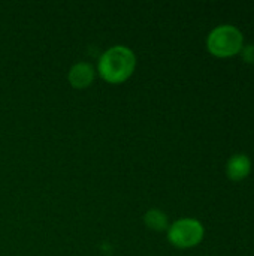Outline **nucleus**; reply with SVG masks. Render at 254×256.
Masks as SVG:
<instances>
[{
  "label": "nucleus",
  "mask_w": 254,
  "mask_h": 256,
  "mask_svg": "<svg viewBox=\"0 0 254 256\" xmlns=\"http://www.w3.org/2000/svg\"><path fill=\"white\" fill-rule=\"evenodd\" d=\"M96 68L88 62H78L70 66L67 72V81L73 88L82 90L93 84L96 78Z\"/></svg>",
  "instance_id": "obj_4"
},
{
  "label": "nucleus",
  "mask_w": 254,
  "mask_h": 256,
  "mask_svg": "<svg viewBox=\"0 0 254 256\" xmlns=\"http://www.w3.org/2000/svg\"><path fill=\"white\" fill-rule=\"evenodd\" d=\"M144 224L148 230L156 231V232H163L168 231L169 228V219L168 214L160 210V208H150L145 214H144Z\"/></svg>",
  "instance_id": "obj_6"
},
{
  "label": "nucleus",
  "mask_w": 254,
  "mask_h": 256,
  "mask_svg": "<svg viewBox=\"0 0 254 256\" xmlns=\"http://www.w3.org/2000/svg\"><path fill=\"white\" fill-rule=\"evenodd\" d=\"M240 54L243 56V60H244L246 63H254V45L253 44H247V45H244Z\"/></svg>",
  "instance_id": "obj_7"
},
{
  "label": "nucleus",
  "mask_w": 254,
  "mask_h": 256,
  "mask_svg": "<svg viewBox=\"0 0 254 256\" xmlns=\"http://www.w3.org/2000/svg\"><path fill=\"white\" fill-rule=\"evenodd\" d=\"M136 69V56L126 45H112L102 52L97 62L99 76L109 84L126 82Z\"/></svg>",
  "instance_id": "obj_1"
},
{
  "label": "nucleus",
  "mask_w": 254,
  "mask_h": 256,
  "mask_svg": "<svg viewBox=\"0 0 254 256\" xmlns=\"http://www.w3.org/2000/svg\"><path fill=\"white\" fill-rule=\"evenodd\" d=\"M168 242L178 249H190L202 243L205 228L201 220L195 218H181L172 222L166 231Z\"/></svg>",
  "instance_id": "obj_3"
},
{
  "label": "nucleus",
  "mask_w": 254,
  "mask_h": 256,
  "mask_svg": "<svg viewBox=\"0 0 254 256\" xmlns=\"http://www.w3.org/2000/svg\"><path fill=\"white\" fill-rule=\"evenodd\" d=\"M244 45V34L234 24H220L207 36V50L220 58L240 54Z\"/></svg>",
  "instance_id": "obj_2"
},
{
  "label": "nucleus",
  "mask_w": 254,
  "mask_h": 256,
  "mask_svg": "<svg viewBox=\"0 0 254 256\" xmlns=\"http://www.w3.org/2000/svg\"><path fill=\"white\" fill-rule=\"evenodd\" d=\"M252 172V160L244 153L232 154L226 164V174L232 182H243Z\"/></svg>",
  "instance_id": "obj_5"
}]
</instances>
